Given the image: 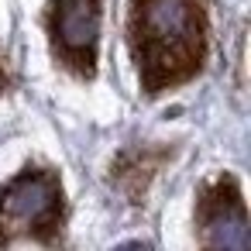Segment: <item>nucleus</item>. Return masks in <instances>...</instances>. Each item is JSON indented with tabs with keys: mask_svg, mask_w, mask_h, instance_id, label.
Wrapping results in <instances>:
<instances>
[{
	"mask_svg": "<svg viewBox=\"0 0 251 251\" xmlns=\"http://www.w3.org/2000/svg\"><path fill=\"white\" fill-rule=\"evenodd\" d=\"M196 237L200 251H251L248 206L241 196V182L230 172L213 176L196 196Z\"/></svg>",
	"mask_w": 251,
	"mask_h": 251,
	"instance_id": "4",
	"label": "nucleus"
},
{
	"mask_svg": "<svg viewBox=\"0 0 251 251\" xmlns=\"http://www.w3.org/2000/svg\"><path fill=\"white\" fill-rule=\"evenodd\" d=\"M206 35L200 0H131L127 45L145 97L189 83L206 62Z\"/></svg>",
	"mask_w": 251,
	"mask_h": 251,
	"instance_id": "1",
	"label": "nucleus"
},
{
	"mask_svg": "<svg viewBox=\"0 0 251 251\" xmlns=\"http://www.w3.org/2000/svg\"><path fill=\"white\" fill-rule=\"evenodd\" d=\"M62 179L52 169H21L0 189V248L35 237L42 244H55L62 230Z\"/></svg>",
	"mask_w": 251,
	"mask_h": 251,
	"instance_id": "2",
	"label": "nucleus"
},
{
	"mask_svg": "<svg viewBox=\"0 0 251 251\" xmlns=\"http://www.w3.org/2000/svg\"><path fill=\"white\" fill-rule=\"evenodd\" d=\"M45 31L52 55L76 79L97 76L100 55V0H49Z\"/></svg>",
	"mask_w": 251,
	"mask_h": 251,
	"instance_id": "3",
	"label": "nucleus"
},
{
	"mask_svg": "<svg viewBox=\"0 0 251 251\" xmlns=\"http://www.w3.org/2000/svg\"><path fill=\"white\" fill-rule=\"evenodd\" d=\"M4 86H7V66H4V59H0V93H4Z\"/></svg>",
	"mask_w": 251,
	"mask_h": 251,
	"instance_id": "7",
	"label": "nucleus"
},
{
	"mask_svg": "<svg viewBox=\"0 0 251 251\" xmlns=\"http://www.w3.org/2000/svg\"><path fill=\"white\" fill-rule=\"evenodd\" d=\"M172 155L176 148H165V145H131L114 158L110 182L117 186V193H124L127 203H145L148 186L155 182L162 165L172 162Z\"/></svg>",
	"mask_w": 251,
	"mask_h": 251,
	"instance_id": "5",
	"label": "nucleus"
},
{
	"mask_svg": "<svg viewBox=\"0 0 251 251\" xmlns=\"http://www.w3.org/2000/svg\"><path fill=\"white\" fill-rule=\"evenodd\" d=\"M117 251H151V244H145V241H127V244H121Z\"/></svg>",
	"mask_w": 251,
	"mask_h": 251,
	"instance_id": "6",
	"label": "nucleus"
}]
</instances>
